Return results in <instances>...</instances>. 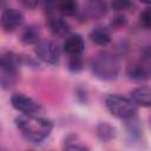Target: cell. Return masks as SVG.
<instances>
[{
    "mask_svg": "<svg viewBox=\"0 0 151 151\" xmlns=\"http://www.w3.org/2000/svg\"><path fill=\"white\" fill-rule=\"evenodd\" d=\"M86 14L92 19H100L106 14V4L101 0H91L87 6Z\"/></svg>",
    "mask_w": 151,
    "mask_h": 151,
    "instance_id": "2e32d148",
    "label": "cell"
},
{
    "mask_svg": "<svg viewBox=\"0 0 151 151\" xmlns=\"http://www.w3.org/2000/svg\"><path fill=\"white\" fill-rule=\"evenodd\" d=\"M14 123L22 137L34 144L46 140L53 131L52 120L39 114H20L15 117Z\"/></svg>",
    "mask_w": 151,
    "mask_h": 151,
    "instance_id": "6da1fadb",
    "label": "cell"
},
{
    "mask_svg": "<svg viewBox=\"0 0 151 151\" xmlns=\"http://www.w3.org/2000/svg\"><path fill=\"white\" fill-rule=\"evenodd\" d=\"M46 11L48 15L72 17L78 12L77 0H46Z\"/></svg>",
    "mask_w": 151,
    "mask_h": 151,
    "instance_id": "52a82bcc",
    "label": "cell"
},
{
    "mask_svg": "<svg viewBox=\"0 0 151 151\" xmlns=\"http://www.w3.org/2000/svg\"><path fill=\"white\" fill-rule=\"evenodd\" d=\"M11 105L21 114H40L44 112L42 105L24 93H15L11 97Z\"/></svg>",
    "mask_w": 151,
    "mask_h": 151,
    "instance_id": "8992f818",
    "label": "cell"
},
{
    "mask_svg": "<svg viewBox=\"0 0 151 151\" xmlns=\"http://www.w3.org/2000/svg\"><path fill=\"white\" fill-rule=\"evenodd\" d=\"M129 98L137 106L149 107L151 105V90L149 86H140L130 92Z\"/></svg>",
    "mask_w": 151,
    "mask_h": 151,
    "instance_id": "4fadbf2b",
    "label": "cell"
},
{
    "mask_svg": "<svg viewBox=\"0 0 151 151\" xmlns=\"http://www.w3.org/2000/svg\"><path fill=\"white\" fill-rule=\"evenodd\" d=\"M63 50L70 57L81 55V53L85 50V42H84L83 37L80 34H71V35H67L66 39H65V41H64Z\"/></svg>",
    "mask_w": 151,
    "mask_h": 151,
    "instance_id": "30bf717a",
    "label": "cell"
},
{
    "mask_svg": "<svg viewBox=\"0 0 151 151\" xmlns=\"http://www.w3.org/2000/svg\"><path fill=\"white\" fill-rule=\"evenodd\" d=\"M20 40L25 45H35L41 40V29L38 25L31 24L26 26L20 33Z\"/></svg>",
    "mask_w": 151,
    "mask_h": 151,
    "instance_id": "5bb4252c",
    "label": "cell"
},
{
    "mask_svg": "<svg viewBox=\"0 0 151 151\" xmlns=\"http://www.w3.org/2000/svg\"><path fill=\"white\" fill-rule=\"evenodd\" d=\"M139 22H140V25H142L144 28H146V29L150 28V26H151L150 8H145V9L140 13V15H139Z\"/></svg>",
    "mask_w": 151,
    "mask_h": 151,
    "instance_id": "ffe728a7",
    "label": "cell"
},
{
    "mask_svg": "<svg viewBox=\"0 0 151 151\" xmlns=\"http://www.w3.org/2000/svg\"><path fill=\"white\" fill-rule=\"evenodd\" d=\"M126 73L130 79L136 81H145L150 78V68L149 65L143 61H133L131 63L127 68Z\"/></svg>",
    "mask_w": 151,
    "mask_h": 151,
    "instance_id": "8fae6325",
    "label": "cell"
},
{
    "mask_svg": "<svg viewBox=\"0 0 151 151\" xmlns=\"http://www.w3.org/2000/svg\"><path fill=\"white\" fill-rule=\"evenodd\" d=\"M111 6L116 11H125L132 7L131 0H111Z\"/></svg>",
    "mask_w": 151,
    "mask_h": 151,
    "instance_id": "d6986e66",
    "label": "cell"
},
{
    "mask_svg": "<svg viewBox=\"0 0 151 151\" xmlns=\"http://www.w3.org/2000/svg\"><path fill=\"white\" fill-rule=\"evenodd\" d=\"M24 21L25 17L22 12L18 8H6L0 15V27L7 33H12L19 29L22 26Z\"/></svg>",
    "mask_w": 151,
    "mask_h": 151,
    "instance_id": "ba28073f",
    "label": "cell"
},
{
    "mask_svg": "<svg viewBox=\"0 0 151 151\" xmlns=\"http://www.w3.org/2000/svg\"><path fill=\"white\" fill-rule=\"evenodd\" d=\"M34 52L38 59L50 65L58 64L61 55L60 46L52 39H41L38 41L34 45Z\"/></svg>",
    "mask_w": 151,
    "mask_h": 151,
    "instance_id": "5b68a950",
    "label": "cell"
},
{
    "mask_svg": "<svg viewBox=\"0 0 151 151\" xmlns=\"http://www.w3.org/2000/svg\"><path fill=\"white\" fill-rule=\"evenodd\" d=\"M96 133L101 142L109 143L117 137V129L107 122H100L96 126Z\"/></svg>",
    "mask_w": 151,
    "mask_h": 151,
    "instance_id": "9a60e30c",
    "label": "cell"
},
{
    "mask_svg": "<svg viewBox=\"0 0 151 151\" xmlns=\"http://www.w3.org/2000/svg\"><path fill=\"white\" fill-rule=\"evenodd\" d=\"M88 38L93 44H96L98 46H105L112 39L111 29L104 25H98L91 29Z\"/></svg>",
    "mask_w": 151,
    "mask_h": 151,
    "instance_id": "7c38bea8",
    "label": "cell"
},
{
    "mask_svg": "<svg viewBox=\"0 0 151 151\" xmlns=\"http://www.w3.org/2000/svg\"><path fill=\"white\" fill-rule=\"evenodd\" d=\"M90 66L93 76L105 81H111L117 79L120 72L119 58L116 54L107 51H101L96 53L91 59Z\"/></svg>",
    "mask_w": 151,
    "mask_h": 151,
    "instance_id": "7a4b0ae2",
    "label": "cell"
},
{
    "mask_svg": "<svg viewBox=\"0 0 151 151\" xmlns=\"http://www.w3.org/2000/svg\"><path fill=\"white\" fill-rule=\"evenodd\" d=\"M20 2H21L26 8L33 9V8H35V7L39 5L40 0H20Z\"/></svg>",
    "mask_w": 151,
    "mask_h": 151,
    "instance_id": "7402d4cb",
    "label": "cell"
},
{
    "mask_svg": "<svg viewBox=\"0 0 151 151\" xmlns=\"http://www.w3.org/2000/svg\"><path fill=\"white\" fill-rule=\"evenodd\" d=\"M19 77V58L12 52L0 57V86L5 90L12 88Z\"/></svg>",
    "mask_w": 151,
    "mask_h": 151,
    "instance_id": "277c9868",
    "label": "cell"
},
{
    "mask_svg": "<svg viewBox=\"0 0 151 151\" xmlns=\"http://www.w3.org/2000/svg\"><path fill=\"white\" fill-rule=\"evenodd\" d=\"M105 106L113 117L123 120L137 117L138 113V106L134 105L130 98L119 94H109L105 98Z\"/></svg>",
    "mask_w": 151,
    "mask_h": 151,
    "instance_id": "3957f363",
    "label": "cell"
},
{
    "mask_svg": "<svg viewBox=\"0 0 151 151\" xmlns=\"http://www.w3.org/2000/svg\"><path fill=\"white\" fill-rule=\"evenodd\" d=\"M126 22H127V20H126V18H125V15L119 14V15H116V17L112 19L111 26H112V28H114V29H119V28H123V27L126 25Z\"/></svg>",
    "mask_w": 151,
    "mask_h": 151,
    "instance_id": "44dd1931",
    "label": "cell"
},
{
    "mask_svg": "<svg viewBox=\"0 0 151 151\" xmlns=\"http://www.w3.org/2000/svg\"><path fill=\"white\" fill-rule=\"evenodd\" d=\"M67 67H68V70H70L72 73H78V72H80V71L83 70V67H84V63H83V59L80 58V55L70 57Z\"/></svg>",
    "mask_w": 151,
    "mask_h": 151,
    "instance_id": "ac0fdd59",
    "label": "cell"
},
{
    "mask_svg": "<svg viewBox=\"0 0 151 151\" xmlns=\"http://www.w3.org/2000/svg\"><path fill=\"white\" fill-rule=\"evenodd\" d=\"M47 27L52 35L55 38H65L68 35L71 27L68 22L59 15H48L47 17Z\"/></svg>",
    "mask_w": 151,
    "mask_h": 151,
    "instance_id": "9c48e42d",
    "label": "cell"
},
{
    "mask_svg": "<svg viewBox=\"0 0 151 151\" xmlns=\"http://www.w3.org/2000/svg\"><path fill=\"white\" fill-rule=\"evenodd\" d=\"M63 147L65 150H72V151H85V150H88V147L79 139V137L74 133H71V134H67L64 139V143H63Z\"/></svg>",
    "mask_w": 151,
    "mask_h": 151,
    "instance_id": "e0dca14e",
    "label": "cell"
},
{
    "mask_svg": "<svg viewBox=\"0 0 151 151\" xmlns=\"http://www.w3.org/2000/svg\"><path fill=\"white\" fill-rule=\"evenodd\" d=\"M139 1H140V2H143V4H146V5H147V4H150V0H139Z\"/></svg>",
    "mask_w": 151,
    "mask_h": 151,
    "instance_id": "603a6c76",
    "label": "cell"
}]
</instances>
